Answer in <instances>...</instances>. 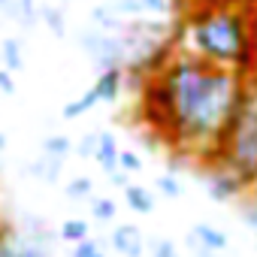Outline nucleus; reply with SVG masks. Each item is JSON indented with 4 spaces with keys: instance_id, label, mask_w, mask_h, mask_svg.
<instances>
[{
    "instance_id": "nucleus-1",
    "label": "nucleus",
    "mask_w": 257,
    "mask_h": 257,
    "mask_svg": "<svg viewBox=\"0 0 257 257\" xmlns=\"http://www.w3.org/2000/svg\"><path fill=\"white\" fill-rule=\"evenodd\" d=\"M158 76L173 97L170 152L197 158L203 167H218V152L239 112L245 79L233 70L212 67L182 49L170 55Z\"/></svg>"
},
{
    "instance_id": "nucleus-2",
    "label": "nucleus",
    "mask_w": 257,
    "mask_h": 257,
    "mask_svg": "<svg viewBox=\"0 0 257 257\" xmlns=\"http://www.w3.org/2000/svg\"><path fill=\"white\" fill-rule=\"evenodd\" d=\"M176 46L212 67L239 73L242 79L257 73V58L248 37V16L239 4L191 7L182 25L173 31Z\"/></svg>"
},
{
    "instance_id": "nucleus-3",
    "label": "nucleus",
    "mask_w": 257,
    "mask_h": 257,
    "mask_svg": "<svg viewBox=\"0 0 257 257\" xmlns=\"http://www.w3.org/2000/svg\"><path fill=\"white\" fill-rule=\"evenodd\" d=\"M218 167H227L245 188L257 182V73L245 76V94L239 112L218 152Z\"/></svg>"
},
{
    "instance_id": "nucleus-4",
    "label": "nucleus",
    "mask_w": 257,
    "mask_h": 257,
    "mask_svg": "<svg viewBox=\"0 0 257 257\" xmlns=\"http://www.w3.org/2000/svg\"><path fill=\"white\" fill-rule=\"evenodd\" d=\"M79 46L94 58V64L100 70H109V67H127V43L124 37H112V34H103V31H82L79 37Z\"/></svg>"
},
{
    "instance_id": "nucleus-5",
    "label": "nucleus",
    "mask_w": 257,
    "mask_h": 257,
    "mask_svg": "<svg viewBox=\"0 0 257 257\" xmlns=\"http://www.w3.org/2000/svg\"><path fill=\"white\" fill-rule=\"evenodd\" d=\"M203 188H206V194H209L215 203H233V200L239 203V200L248 194V188L242 185V179H239L236 173H230L227 167H209Z\"/></svg>"
},
{
    "instance_id": "nucleus-6",
    "label": "nucleus",
    "mask_w": 257,
    "mask_h": 257,
    "mask_svg": "<svg viewBox=\"0 0 257 257\" xmlns=\"http://www.w3.org/2000/svg\"><path fill=\"white\" fill-rule=\"evenodd\" d=\"M109 242L124 257H146V239H143V230L137 224H118L109 233Z\"/></svg>"
},
{
    "instance_id": "nucleus-7",
    "label": "nucleus",
    "mask_w": 257,
    "mask_h": 257,
    "mask_svg": "<svg viewBox=\"0 0 257 257\" xmlns=\"http://www.w3.org/2000/svg\"><path fill=\"white\" fill-rule=\"evenodd\" d=\"M91 88H94V94H97L100 103H115L121 97V91H124V70L121 67L100 70V76H97V82Z\"/></svg>"
},
{
    "instance_id": "nucleus-8",
    "label": "nucleus",
    "mask_w": 257,
    "mask_h": 257,
    "mask_svg": "<svg viewBox=\"0 0 257 257\" xmlns=\"http://www.w3.org/2000/svg\"><path fill=\"white\" fill-rule=\"evenodd\" d=\"M191 239H194V245H197V248H206V251H215V254L227 251V245H230L227 233H224V230H218L215 224H197V227H194V233H191Z\"/></svg>"
},
{
    "instance_id": "nucleus-9",
    "label": "nucleus",
    "mask_w": 257,
    "mask_h": 257,
    "mask_svg": "<svg viewBox=\"0 0 257 257\" xmlns=\"http://www.w3.org/2000/svg\"><path fill=\"white\" fill-rule=\"evenodd\" d=\"M7 251H10V257H49L52 248H46V245L28 239V236L19 233L16 224H13V230H10V236H7Z\"/></svg>"
},
{
    "instance_id": "nucleus-10",
    "label": "nucleus",
    "mask_w": 257,
    "mask_h": 257,
    "mask_svg": "<svg viewBox=\"0 0 257 257\" xmlns=\"http://www.w3.org/2000/svg\"><path fill=\"white\" fill-rule=\"evenodd\" d=\"M118 155H121L118 140H115L112 134H97L94 161H97V167H100L103 173H115V170H118Z\"/></svg>"
},
{
    "instance_id": "nucleus-11",
    "label": "nucleus",
    "mask_w": 257,
    "mask_h": 257,
    "mask_svg": "<svg viewBox=\"0 0 257 257\" xmlns=\"http://www.w3.org/2000/svg\"><path fill=\"white\" fill-rule=\"evenodd\" d=\"M91 19H94L97 31H103V34L124 37V31H127V19H121L112 7H94V10H91Z\"/></svg>"
},
{
    "instance_id": "nucleus-12",
    "label": "nucleus",
    "mask_w": 257,
    "mask_h": 257,
    "mask_svg": "<svg viewBox=\"0 0 257 257\" xmlns=\"http://www.w3.org/2000/svg\"><path fill=\"white\" fill-rule=\"evenodd\" d=\"M124 200H127V206H131L137 215H152V212H155V197H152V191L143 188V185H137V182H131V185L124 188Z\"/></svg>"
},
{
    "instance_id": "nucleus-13",
    "label": "nucleus",
    "mask_w": 257,
    "mask_h": 257,
    "mask_svg": "<svg viewBox=\"0 0 257 257\" xmlns=\"http://www.w3.org/2000/svg\"><path fill=\"white\" fill-rule=\"evenodd\" d=\"M61 170H64V161H61V158H49V155L37 158V161L28 167V173H31L34 179L46 182V185H55V182L61 179Z\"/></svg>"
},
{
    "instance_id": "nucleus-14",
    "label": "nucleus",
    "mask_w": 257,
    "mask_h": 257,
    "mask_svg": "<svg viewBox=\"0 0 257 257\" xmlns=\"http://www.w3.org/2000/svg\"><path fill=\"white\" fill-rule=\"evenodd\" d=\"M0 67L10 70V73H19L25 67V58H22V43L16 37H7L0 43Z\"/></svg>"
},
{
    "instance_id": "nucleus-15",
    "label": "nucleus",
    "mask_w": 257,
    "mask_h": 257,
    "mask_svg": "<svg viewBox=\"0 0 257 257\" xmlns=\"http://www.w3.org/2000/svg\"><path fill=\"white\" fill-rule=\"evenodd\" d=\"M7 19H13L22 28H34L40 22V7L34 4V0H13V10H10Z\"/></svg>"
},
{
    "instance_id": "nucleus-16",
    "label": "nucleus",
    "mask_w": 257,
    "mask_h": 257,
    "mask_svg": "<svg viewBox=\"0 0 257 257\" xmlns=\"http://www.w3.org/2000/svg\"><path fill=\"white\" fill-rule=\"evenodd\" d=\"M88 221L85 218H67L61 227H58V236L64 239V242H73V245H79V242H85V239H91L88 236Z\"/></svg>"
},
{
    "instance_id": "nucleus-17",
    "label": "nucleus",
    "mask_w": 257,
    "mask_h": 257,
    "mask_svg": "<svg viewBox=\"0 0 257 257\" xmlns=\"http://www.w3.org/2000/svg\"><path fill=\"white\" fill-rule=\"evenodd\" d=\"M40 22H43L55 37H64V34H67L64 10H58V7H52V4H43V7H40Z\"/></svg>"
},
{
    "instance_id": "nucleus-18",
    "label": "nucleus",
    "mask_w": 257,
    "mask_h": 257,
    "mask_svg": "<svg viewBox=\"0 0 257 257\" xmlns=\"http://www.w3.org/2000/svg\"><path fill=\"white\" fill-rule=\"evenodd\" d=\"M100 100H97V94H94V88H88L82 97H76V100H70L67 106H64V118L67 121H73V118H82L88 109H94Z\"/></svg>"
},
{
    "instance_id": "nucleus-19",
    "label": "nucleus",
    "mask_w": 257,
    "mask_h": 257,
    "mask_svg": "<svg viewBox=\"0 0 257 257\" xmlns=\"http://www.w3.org/2000/svg\"><path fill=\"white\" fill-rule=\"evenodd\" d=\"M88 212H91V218L109 224V221H115L118 206H115V200H109V197H91V200H88Z\"/></svg>"
},
{
    "instance_id": "nucleus-20",
    "label": "nucleus",
    "mask_w": 257,
    "mask_h": 257,
    "mask_svg": "<svg viewBox=\"0 0 257 257\" xmlns=\"http://www.w3.org/2000/svg\"><path fill=\"white\" fill-rule=\"evenodd\" d=\"M73 152V143H70V137H64V134H52V137H46L43 140V155H49V158H67Z\"/></svg>"
},
{
    "instance_id": "nucleus-21",
    "label": "nucleus",
    "mask_w": 257,
    "mask_h": 257,
    "mask_svg": "<svg viewBox=\"0 0 257 257\" xmlns=\"http://www.w3.org/2000/svg\"><path fill=\"white\" fill-rule=\"evenodd\" d=\"M64 191H67V197H73V200H91V197H94V182H91L88 176H76V179H70V182L64 185Z\"/></svg>"
},
{
    "instance_id": "nucleus-22",
    "label": "nucleus",
    "mask_w": 257,
    "mask_h": 257,
    "mask_svg": "<svg viewBox=\"0 0 257 257\" xmlns=\"http://www.w3.org/2000/svg\"><path fill=\"white\" fill-rule=\"evenodd\" d=\"M158 191H161L164 197H170V200H179V197L185 194V185H182L173 173H164V176H158Z\"/></svg>"
},
{
    "instance_id": "nucleus-23",
    "label": "nucleus",
    "mask_w": 257,
    "mask_h": 257,
    "mask_svg": "<svg viewBox=\"0 0 257 257\" xmlns=\"http://www.w3.org/2000/svg\"><path fill=\"white\" fill-rule=\"evenodd\" d=\"M239 218L245 221V227H248V230H254V233H257V200L242 197V200H239Z\"/></svg>"
},
{
    "instance_id": "nucleus-24",
    "label": "nucleus",
    "mask_w": 257,
    "mask_h": 257,
    "mask_svg": "<svg viewBox=\"0 0 257 257\" xmlns=\"http://www.w3.org/2000/svg\"><path fill=\"white\" fill-rule=\"evenodd\" d=\"M140 7H143V13L158 16V19L173 16V0H140Z\"/></svg>"
},
{
    "instance_id": "nucleus-25",
    "label": "nucleus",
    "mask_w": 257,
    "mask_h": 257,
    "mask_svg": "<svg viewBox=\"0 0 257 257\" xmlns=\"http://www.w3.org/2000/svg\"><path fill=\"white\" fill-rule=\"evenodd\" d=\"M118 170L127 173V176H131V173H140V170H143V158H140L137 152H121V155H118Z\"/></svg>"
},
{
    "instance_id": "nucleus-26",
    "label": "nucleus",
    "mask_w": 257,
    "mask_h": 257,
    "mask_svg": "<svg viewBox=\"0 0 257 257\" xmlns=\"http://www.w3.org/2000/svg\"><path fill=\"white\" fill-rule=\"evenodd\" d=\"M109 7H112L118 16H131V19H134V16H137V19L143 16V7H140V0H112Z\"/></svg>"
},
{
    "instance_id": "nucleus-27",
    "label": "nucleus",
    "mask_w": 257,
    "mask_h": 257,
    "mask_svg": "<svg viewBox=\"0 0 257 257\" xmlns=\"http://www.w3.org/2000/svg\"><path fill=\"white\" fill-rule=\"evenodd\" d=\"M70 257H106V254H103V248H100L94 239H85V242L73 245V254H70Z\"/></svg>"
},
{
    "instance_id": "nucleus-28",
    "label": "nucleus",
    "mask_w": 257,
    "mask_h": 257,
    "mask_svg": "<svg viewBox=\"0 0 257 257\" xmlns=\"http://www.w3.org/2000/svg\"><path fill=\"white\" fill-rule=\"evenodd\" d=\"M149 257H179V248H176L173 239H155Z\"/></svg>"
},
{
    "instance_id": "nucleus-29",
    "label": "nucleus",
    "mask_w": 257,
    "mask_h": 257,
    "mask_svg": "<svg viewBox=\"0 0 257 257\" xmlns=\"http://www.w3.org/2000/svg\"><path fill=\"white\" fill-rule=\"evenodd\" d=\"M79 152V158H94V149H97V134H85L79 140V146H73Z\"/></svg>"
},
{
    "instance_id": "nucleus-30",
    "label": "nucleus",
    "mask_w": 257,
    "mask_h": 257,
    "mask_svg": "<svg viewBox=\"0 0 257 257\" xmlns=\"http://www.w3.org/2000/svg\"><path fill=\"white\" fill-rule=\"evenodd\" d=\"M0 94H16V73L0 67Z\"/></svg>"
},
{
    "instance_id": "nucleus-31",
    "label": "nucleus",
    "mask_w": 257,
    "mask_h": 257,
    "mask_svg": "<svg viewBox=\"0 0 257 257\" xmlns=\"http://www.w3.org/2000/svg\"><path fill=\"white\" fill-rule=\"evenodd\" d=\"M109 182L115 185V188H127V185H131V182H127V173H121V170H115V173H109Z\"/></svg>"
},
{
    "instance_id": "nucleus-32",
    "label": "nucleus",
    "mask_w": 257,
    "mask_h": 257,
    "mask_svg": "<svg viewBox=\"0 0 257 257\" xmlns=\"http://www.w3.org/2000/svg\"><path fill=\"white\" fill-rule=\"evenodd\" d=\"M10 230H13V224L0 233V257H10V251H7V236H10Z\"/></svg>"
},
{
    "instance_id": "nucleus-33",
    "label": "nucleus",
    "mask_w": 257,
    "mask_h": 257,
    "mask_svg": "<svg viewBox=\"0 0 257 257\" xmlns=\"http://www.w3.org/2000/svg\"><path fill=\"white\" fill-rule=\"evenodd\" d=\"M10 224H13V221L7 218V212H4V203H0V233H4V230H7Z\"/></svg>"
},
{
    "instance_id": "nucleus-34",
    "label": "nucleus",
    "mask_w": 257,
    "mask_h": 257,
    "mask_svg": "<svg viewBox=\"0 0 257 257\" xmlns=\"http://www.w3.org/2000/svg\"><path fill=\"white\" fill-rule=\"evenodd\" d=\"M194 257H221V254H215V251H206V248H197V254Z\"/></svg>"
},
{
    "instance_id": "nucleus-35",
    "label": "nucleus",
    "mask_w": 257,
    "mask_h": 257,
    "mask_svg": "<svg viewBox=\"0 0 257 257\" xmlns=\"http://www.w3.org/2000/svg\"><path fill=\"white\" fill-rule=\"evenodd\" d=\"M4 149H7V137L0 134V155H4Z\"/></svg>"
}]
</instances>
